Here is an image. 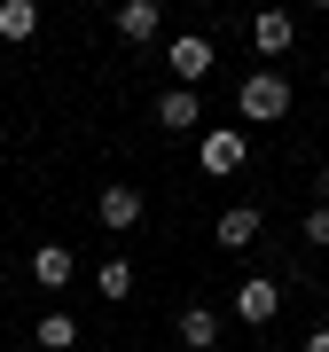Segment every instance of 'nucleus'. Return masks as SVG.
I'll use <instances>...</instances> for the list:
<instances>
[{
    "instance_id": "obj_1",
    "label": "nucleus",
    "mask_w": 329,
    "mask_h": 352,
    "mask_svg": "<svg viewBox=\"0 0 329 352\" xmlns=\"http://www.w3.org/2000/svg\"><path fill=\"white\" fill-rule=\"evenodd\" d=\"M235 102H243L251 126H275V118H290V78H282V71H251Z\"/></svg>"
},
{
    "instance_id": "obj_2",
    "label": "nucleus",
    "mask_w": 329,
    "mask_h": 352,
    "mask_svg": "<svg viewBox=\"0 0 329 352\" xmlns=\"http://www.w3.org/2000/svg\"><path fill=\"white\" fill-rule=\"evenodd\" d=\"M196 164H204L212 180H228V173H243V164H251V141H243L235 126H212V133L196 141Z\"/></svg>"
},
{
    "instance_id": "obj_3",
    "label": "nucleus",
    "mask_w": 329,
    "mask_h": 352,
    "mask_svg": "<svg viewBox=\"0 0 329 352\" xmlns=\"http://www.w3.org/2000/svg\"><path fill=\"white\" fill-rule=\"evenodd\" d=\"M164 63H173V78H180V87H196V78L212 71V39H204V32H180L173 47H164Z\"/></svg>"
},
{
    "instance_id": "obj_4",
    "label": "nucleus",
    "mask_w": 329,
    "mask_h": 352,
    "mask_svg": "<svg viewBox=\"0 0 329 352\" xmlns=\"http://www.w3.org/2000/svg\"><path fill=\"white\" fill-rule=\"evenodd\" d=\"M259 204H228V212H220L212 219V235H220V251H251V243H259Z\"/></svg>"
},
{
    "instance_id": "obj_5",
    "label": "nucleus",
    "mask_w": 329,
    "mask_h": 352,
    "mask_svg": "<svg viewBox=\"0 0 329 352\" xmlns=\"http://www.w3.org/2000/svg\"><path fill=\"white\" fill-rule=\"evenodd\" d=\"M275 314H282V289L266 282V274H251V282L235 289V321H251V329H266Z\"/></svg>"
},
{
    "instance_id": "obj_6",
    "label": "nucleus",
    "mask_w": 329,
    "mask_h": 352,
    "mask_svg": "<svg viewBox=\"0 0 329 352\" xmlns=\"http://www.w3.org/2000/svg\"><path fill=\"white\" fill-rule=\"evenodd\" d=\"M94 219L110 227V235H134V227H141V188H102L94 196Z\"/></svg>"
},
{
    "instance_id": "obj_7",
    "label": "nucleus",
    "mask_w": 329,
    "mask_h": 352,
    "mask_svg": "<svg viewBox=\"0 0 329 352\" xmlns=\"http://www.w3.org/2000/svg\"><path fill=\"white\" fill-rule=\"evenodd\" d=\"M196 118H204L196 87H164V94H157V126H164V133H189Z\"/></svg>"
},
{
    "instance_id": "obj_8",
    "label": "nucleus",
    "mask_w": 329,
    "mask_h": 352,
    "mask_svg": "<svg viewBox=\"0 0 329 352\" xmlns=\"http://www.w3.org/2000/svg\"><path fill=\"white\" fill-rule=\"evenodd\" d=\"M71 274H78V258L63 251V243H39L32 251V282L39 289H71Z\"/></svg>"
},
{
    "instance_id": "obj_9",
    "label": "nucleus",
    "mask_w": 329,
    "mask_h": 352,
    "mask_svg": "<svg viewBox=\"0 0 329 352\" xmlns=\"http://www.w3.org/2000/svg\"><path fill=\"white\" fill-rule=\"evenodd\" d=\"M173 329H180V344H189V352H212V344H220V314H212V305H180Z\"/></svg>"
},
{
    "instance_id": "obj_10",
    "label": "nucleus",
    "mask_w": 329,
    "mask_h": 352,
    "mask_svg": "<svg viewBox=\"0 0 329 352\" xmlns=\"http://www.w3.org/2000/svg\"><path fill=\"white\" fill-rule=\"evenodd\" d=\"M157 24H164L157 0H126V8H118V39H134V47H141V39H157Z\"/></svg>"
},
{
    "instance_id": "obj_11",
    "label": "nucleus",
    "mask_w": 329,
    "mask_h": 352,
    "mask_svg": "<svg viewBox=\"0 0 329 352\" xmlns=\"http://www.w3.org/2000/svg\"><path fill=\"white\" fill-rule=\"evenodd\" d=\"M290 32H298V24H290V8H266L259 24H251V39H259V55H282V47H290Z\"/></svg>"
},
{
    "instance_id": "obj_12",
    "label": "nucleus",
    "mask_w": 329,
    "mask_h": 352,
    "mask_svg": "<svg viewBox=\"0 0 329 352\" xmlns=\"http://www.w3.org/2000/svg\"><path fill=\"white\" fill-rule=\"evenodd\" d=\"M39 352H78V321L71 314H39Z\"/></svg>"
},
{
    "instance_id": "obj_13",
    "label": "nucleus",
    "mask_w": 329,
    "mask_h": 352,
    "mask_svg": "<svg viewBox=\"0 0 329 352\" xmlns=\"http://www.w3.org/2000/svg\"><path fill=\"white\" fill-rule=\"evenodd\" d=\"M94 289H102V298H110V305H126V298H134V266H126V258H102Z\"/></svg>"
},
{
    "instance_id": "obj_14",
    "label": "nucleus",
    "mask_w": 329,
    "mask_h": 352,
    "mask_svg": "<svg viewBox=\"0 0 329 352\" xmlns=\"http://www.w3.org/2000/svg\"><path fill=\"white\" fill-rule=\"evenodd\" d=\"M39 32V8L32 0H0V39H32Z\"/></svg>"
},
{
    "instance_id": "obj_15",
    "label": "nucleus",
    "mask_w": 329,
    "mask_h": 352,
    "mask_svg": "<svg viewBox=\"0 0 329 352\" xmlns=\"http://www.w3.org/2000/svg\"><path fill=\"white\" fill-rule=\"evenodd\" d=\"M298 235H306V243H314V251H329V204H314V212H306V219H298Z\"/></svg>"
},
{
    "instance_id": "obj_16",
    "label": "nucleus",
    "mask_w": 329,
    "mask_h": 352,
    "mask_svg": "<svg viewBox=\"0 0 329 352\" xmlns=\"http://www.w3.org/2000/svg\"><path fill=\"white\" fill-rule=\"evenodd\" d=\"M306 352H329V329H314V337H306Z\"/></svg>"
}]
</instances>
